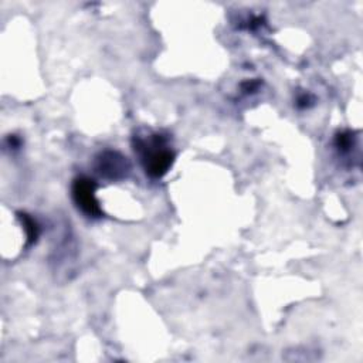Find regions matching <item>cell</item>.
<instances>
[{"mask_svg":"<svg viewBox=\"0 0 363 363\" xmlns=\"http://www.w3.org/2000/svg\"><path fill=\"white\" fill-rule=\"evenodd\" d=\"M135 150L139 152L143 167L152 177H162L170 169L174 159L167 139L160 133H152L147 138L138 136Z\"/></svg>","mask_w":363,"mask_h":363,"instance_id":"obj_1","label":"cell"},{"mask_svg":"<svg viewBox=\"0 0 363 363\" xmlns=\"http://www.w3.org/2000/svg\"><path fill=\"white\" fill-rule=\"evenodd\" d=\"M95 183L88 177H78L72 183V199L78 208L88 217H99L102 214L99 203L95 197Z\"/></svg>","mask_w":363,"mask_h":363,"instance_id":"obj_2","label":"cell"},{"mask_svg":"<svg viewBox=\"0 0 363 363\" xmlns=\"http://www.w3.org/2000/svg\"><path fill=\"white\" fill-rule=\"evenodd\" d=\"M96 170L101 176L109 180H118L126 174V172L129 170V164L126 162V157H123L118 152L106 150L98 156Z\"/></svg>","mask_w":363,"mask_h":363,"instance_id":"obj_3","label":"cell"},{"mask_svg":"<svg viewBox=\"0 0 363 363\" xmlns=\"http://www.w3.org/2000/svg\"><path fill=\"white\" fill-rule=\"evenodd\" d=\"M20 217V220H21V224H23V227H24V230H26V235H27V240H28V244H33L35 240H37V237H38V224L35 223V220L33 218V217H30L28 214H20L18 216Z\"/></svg>","mask_w":363,"mask_h":363,"instance_id":"obj_4","label":"cell"},{"mask_svg":"<svg viewBox=\"0 0 363 363\" xmlns=\"http://www.w3.org/2000/svg\"><path fill=\"white\" fill-rule=\"evenodd\" d=\"M335 145L340 152H347L353 145L352 133L350 132H340L335 139Z\"/></svg>","mask_w":363,"mask_h":363,"instance_id":"obj_5","label":"cell"}]
</instances>
